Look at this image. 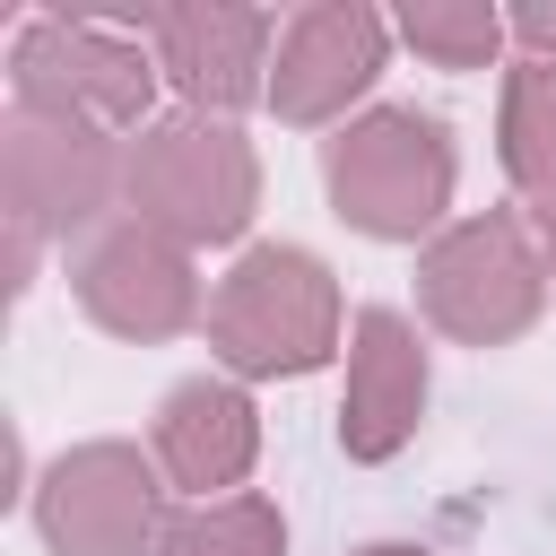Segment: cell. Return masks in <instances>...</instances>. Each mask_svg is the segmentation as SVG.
<instances>
[{
  "mask_svg": "<svg viewBox=\"0 0 556 556\" xmlns=\"http://www.w3.org/2000/svg\"><path fill=\"white\" fill-rule=\"evenodd\" d=\"M513 43H521V61H556V0H521L513 9Z\"/></svg>",
  "mask_w": 556,
  "mask_h": 556,
  "instance_id": "2e32d148",
  "label": "cell"
},
{
  "mask_svg": "<svg viewBox=\"0 0 556 556\" xmlns=\"http://www.w3.org/2000/svg\"><path fill=\"white\" fill-rule=\"evenodd\" d=\"M495 156L521 191H556V61H513L495 104Z\"/></svg>",
  "mask_w": 556,
  "mask_h": 556,
  "instance_id": "4fadbf2b",
  "label": "cell"
},
{
  "mask_svg": "<svg viewBox=\"0 0 556 556\" xmlns=\"http://www.w3.org/2000/svg\"><path fill=\"white\" fill-rule=\"evenodd\" d=\"M391 61V26L365 9V0H313L278 26V61H269V113L295 122V130H321V122H356L348 104L374 96Z\"/></svg>",
  "mask_w": 556,
  "mask_h": 556,
  "instance_id": "30bf717a",
  "label": "cell"
},
{
  "mask_svg": "<svg viewBox=\"0 0 556 556\" xmlns=\"http://www.w3.org/2000/svg\"><path fill=\"white\" fill-rule=\"evenodd\" d=\"M165 486H182L191 504L243 495L252 460H261V408L235 374H191L156 400V434H148Z\"/></svg>",
  "mask_w": 556,
  "mask_h": 556,
  "instance_id": "7c38bea8",
  "label": "cell"
},
{
  "mask_svg": "<svg viewBox=\"0 0 556 556\" xmlns=\"http://www.w3.org/2000/svg\"><path fill=\"white\" fill-rule=\"evenodd\" d=\"M400 43L434 70H486L513 43V17L486 0H408L400 9Z\"/></svg>",
  "mask_w": 556,
  "mask_h": 556,
  "instance_id": "9a60e30c",
  "label": "cell"
},
{
  "mask_svg": "<svg viewBox=\"0 0 556 556\" xmlns=\"http://www.w3.org/2000/svg\"><path fill=\"white\" fill-rule=\"evenodd\" d=\"M208 348L235 382H295L339 348V278L304 243H252L208 295Z\"/></svg>",
  "mask_w": 556,
  "mask_h": 556,
  "instance_id": "277c9868",
  "label": "cell"
},
{
  "mask_svg": "<svg viewBox=\"0 0 556 556\" xmlns=\"http://www.w3.org/2000/svg\"><path fill=\"white\" fill-rule=\"evenodd\" d=\"M165 495L174 486H165L156 452L96 434V443H70V452L43 460V478H35V530H43L52 556H156V539L174 521Z\"/></svg>",
  "mask_w": 556,
  "mask_h": 556,
  "instance_id": "52a82bcc",
  "label": "cell"
},
{
  "mask_svg": "<svg viewBox=\"0 0 556 556\" xmlns=\"http://www.w3.org/2000/svg\"><path fill=\"white\" fill-rule=\"evenodd\" d=\"M122 156L130 139L96 130V122H61V113H26L9 104L0 122V200H9V287H35L43 243H87L104 226V208H122Z\"/></svg>",
  "mask_w": 556,
  "mask_h": 556,
  "instance_id": "7a4b0ae2",
  "label": "cell"
},
{
  "mask_svg": "<svg viewBox=\"0 0 556 556\" xmlns=\"http://www.w3.org/2000/svg\"><path fill=\"white\" fill-rule=\"evenodd\" d=\"M417 304L443 339L460 348H504L521 339L539 313H547V261H539V235L530 217L513 208H478V217H452L426 252H417Z\"/></svg>",
  "mask_w": 556,
  "mask_h": 556,
  "instance_id": "5b68a950",
  "label": "cell"
},
{
  "mask_svg": "<svg viewBox=\"0 0 556 556\" xmlns=\"http://www.w3.org/2000/svg\"><path fill=\"white\" fill-rule=\"evenodd\" d=\"M156 556H287V513L269 495H217L182 504L156 539Z\"/></svg>",
  "mask_w": 556,
  "mask_h": 556,
  "instance_id": "5bb4252c",
  "label": "cell"
},
{
  "mask_svg": "<svg viewBox=\"0 0 556 556\" xmlns=\"http://www.w3.org/2000/svg\"><path fill=\"white\" fill-rule=\"evenodd\" d=\"M530 235H539V261H547V295H556V191L530 200Z\"/></svg>",
  "mask_w": 556,
  "mask_h": 556,
  "instance_id": "e0dca14e",
  "label": "cell"
},
{
  "mask_svg": "<svg viewBox=\"0 0 556 556\" xmlns=\"http://www.w3.org/2000/svg\"><path fill=\"white\" fill-rule=\"evenodd\" d=\"M165 87L182 96V113H243L252 96L269 104V61H278V17L243 9V0H191V9H148L139 17Z\"/></svg>",
  "mask_w": 556,
  "mask_h": 556,
  "instance_id": "9c48e42d",
  "label": "cell"
},
{
  "mask_svg": "<svg viewBox=\"0 0 556 556\" xmlns=\"http://www.w3.org/2000/svg\"><path fill=\"white\" fill-rule=\"evenodd\" d=\"M426 417V339L408 313L365 304L348 321V391H339V452L348 460H391L408 452Z\"/></svg>",
  "mask_w": 556,
  "mask_h": 556,
  "instance_id": "8fae6325",
  "label": "cell"
},
{
  "mask_svg": "<svg viewBox=\"0 0 556 556\" xmlns=\"http://www.w3.org/2000/svg\"><path fill=\"white\" fill-rule=\"evenodd\" d=\"M348 556H434V547H408V539H374V547H348Z\"/></svg>",
  "mask_w": 556,
  "mask_h": 556,
  "instance_id": "ac0fdd59",
  "label": "cell"
},
{
  "mask_svg": "<svg viewBox=\"0 0 556 556\" xmlns=\"http://www.w3.org/2000/svg\"><path fill=\"white\" fill-rule=\"evenodd\" d=\"M261 208V156L226 113H156L122 156V217L174 243H235Z\"/></svg>",
  "mask_w": 556,
  "mask_h": 556,
  "instance_id": "3957f363",
  "label": "cell"
},
{
  "mask_svg": "<svg viewBox=\"0 0 556 556\" xmlns=\"http://www.w3.org/2000/svg\"><path fill=\"white\" fill-rule=\"evenodd\" d=\"M156 52L148 35L96 26V17H26L9 43V104L26 113H61V122H96V130H148L156 113Z\"/></svg>",
  "mask_w": 556,
  "mask_h": 556,
  "instance_id": "8992f818",
  "label": "cell"
},
{
  "mask_svg": "<svg viewBox=\"0 0 556 556\" xmlns=\"http://www.w3.org/2000/svg\"><path fill=\"white\" fill-rule=\"evenodd\" d=\"M70 295L113 339H174V330H191L208 313L191 243H174V235H156L139 217H104L70 252Z\"/></svg>",
  "mask_w": 556,
  "mask_h": 556,
  "instance_id": "ba28073f",
  "label": "cell"
},
{
  "mask_svg": "<svg viewBox=\"0 0 556 556\" xmlns=\"http://www.w3.org/2000/svg\"><path fill=\"white\" fill-rule=\"evenodd\" d=\"M452 182H460V148L417 104H365L321 139V191L374 243H417V235L434 243L452 226Z\"/></svg>",
  "mask_w": 556,
  "mask_h": 556,
  "instance_id": "6da1fadb",
  "label": "cell"
}]
</instances>
